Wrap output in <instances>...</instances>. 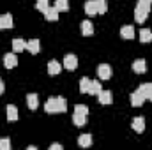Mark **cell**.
Segmentation results:
<instances>
[{"label":"cell","mask_w":152,"mask_h":150,"mask_svg":"<svg viewBox=\"0 0 152 150\" xmlns=\"http://www.w3.org/2000/svg\"><path fill=\"white\" fill-rule=\"evenodd\" d=\"M66 110H67V101L64 97H50L44 103L46 113H64Z\"/></svg>","instance_id":"cell-1"},{"label":"cell","mask_w":152,"mask_h":150,"mask_svg":"<svg viewBox=\"0 0 152 150\" xmlns=\"http://www.w3.org/2000/svg\"><path fill=\"white\" fill-rule=\"evenodd\" d=\"M149 14H151V2L138 0L136 9H134V20H136V23H143Z\"/></svg>","instance_id":"cell-2"},{"label":"cell","mask_w":152,"mask_h":150,"mask_svg":"<svg viewBox=\"0 0 152 150\" xmlns=\"http://www.w3.org/2000/svg\"><path fill=\"white\" fill-rule=\"evenodd\" d=\"M147 101V95H145V92H143V88H142V85L131 94V104L133 106H142L143 103Z\"/></svg>","instance_id":"cell-3"},{"label":"cell","mask_w":152,"mask_h":150,"mask_svg":"<svg viewBox=\"0 0 152 150\" xmlns=\"http://www.w3.org/2000/svg\"><path fill=\"white\" fill-rule=\"evenodd\" d=\"M112 67L108 66V64H101V66H97V76H99V79H104V81H108L110 78H112Z\"/></svg>","instance_id":"cell-4"},{"label":"cell","mask_w":152,"mask_h":150,"mask_svg":"<svg viewBox=\"0 0 152 150\" xmlns=\"http://www.w3.org/2000/svg\"><path fill=\"white\" fill-rule=\"evenodd\" d=\"M62 67H66L67 71H75L76 67H78V58H76V55H66L64 57V66Z\"/></svg>","instance_id":"cell-5"},{"label":"cell","mask_w":152,"mask_h":150,"mask_svg":"<svg viewBox=\"0 0 152 150\" xmlns=\"http://www.w3.org/2000/svg\"><path fill=\"white\" fill-rule=\"evenodd\" d=\"M4 66H5V69H14L18 66V58H16V53L14 51L4 55Z\"/></svg>","instance_id":"cell-6"},{"label":"cell","mask_w":152,"mask_h":150,"mask_svg":"<svg viewBox=\"0 0 152 150\" xmlns=\"http://www.w3.org/2000/svg\"><path fill=\"white\" fill-rule=\"evenodd\" d=\"M131 127L136 133H143V129H145V118L143 117H134L131 120Z\"/></svg>","instance_id":"cell-7"},{"label":"cell","mask_w":152,"mask_h":150,"mask_svg":"<svg viewBox=\"0 0 152 150\" xmlns=\"http://www.w3.org/2000/svg\"><path fill=\"white\" fill-rule=\"evenodd\" d=\"M97 99H99L101 104H112V103H113V95H112L110 90H101V92L97 94Z\"/></svg>","instance_id":"cell-8"},{"label":"cell","mask_w":152,"mask_h":150,"mask_svg":"<svg viewBox=\"0 0 152 150\" xmlns=\"http://www.w3.org/2000/svg\"><path fill=\"white\" fill-rule=\"evenodd\" d=\"M133 71H134L136 74H143V73L147 71V62H145L143 58L134 60V62H133Z\"/></svg>","instance_id":"cell-9"},{"label":"cell","mask_w":152,"mask_h":150,"mask_svg":"<svg viewBox=\"0 0 152 150\" xmlns=\"http://www.w3.org/2000/svg\"><path fill=\"white\" fill-rule=\"evenodd\" d=\"M12 14H2L0 16V30H4V28H12Z\"/></svg>","instance_id":"cell-10"},{"label":"cell","mask_w":152,"mask_h":150,"mask_svg":"<svg viewBox=\"0 0 152 150\" xmlns=\"http://www.w3.org/2000/svg\"><path fill=\"white\" fill-rule=\"evenodd\" d=\"M27 51H30L32 55H37L39 51H41V42H39V39H30V41H27Z\"/></svg>","instance_id":"cell-11"},{"label":"cell","mask_w":152,"mask_h":150,"mask_svg":"<svg viewBox=\"0 0 152 150\" xmlns=\"http://www.w3.org/2000/svg\"><path fill=\"white\" fill-rule=\"evenodd\" d=\"M85 12L88 16H96L97 14V0H87L85 2Z\"/></svg>","instance_id":"cell-12"},{"label":"cell","mask_w":152,"mask_h":150,"mask_svg":"<svg viewBox=\"0 0 152 150\" xmlns=\"http://www.w3.org/2000/svg\"><path fill=\"white\" fill-rule=\"evenodd\" d=\"M27 50V42L23 41L21 37H16L12 39V51L14 53H20V51H25Z\"/></svg>","instance_id":"cell-13"},{"label":"cell","mask_w":152,"mask_h":150,"mask_svg":"<svg viewBox=\"0 0 152 150\" xmlns=\"http://www.w3.org/2000/svg\"><path fill=\"white\" fill-rule=\"evenodd\" d=\"M73 122H75L76 127H83L85 122H87V115L81 113V111H75L73 113Z\"/></svg>","instance_id":"cell-14"},{"label":"cell","mask_w":152,"mask_h":150,"mask_svg":"<svg viewBox=\"0 0 152 150\" xmlns=\"http://www.w3.org/2000/svg\"><path fill=\"white\" fill-rule=\"evenodd\" d=\"M120 37L122 39H133L134 37V27L133 25H124L120 28Z\"/></svg>","instance_id":"cell-15"},{"label":"cell","mask_w":152,"mask_h":150,"mask_svg":"<svg viewBox=\"0 0 152 150\" xmlns=\"http://www.w3.org/2000/svg\"><path fill=\"white\" fill-rule=\"evenodd\" d=\"M60 71H62V66H60L57 60H50V62H48V74L57 76Z\"/></svg>","instance_id":"cell-16"},{"label":"cell","mask_w":152,"mask_h":150,"mask_svg":"<svg viewBox=\"0 0 152 150\" xmlns=\"http://www.w3.org/2000/svg\"><path fill=\"white\" fill-rule=\"evenodd\" d=\"M27 104H28V108L32 110V111H36L39 106V97L37 94H27Z\"/></svg>","instance_id":"cell-17"},{"label":"cell","mask_w":152,"mask_h":150,"mask_svg":"<svg viewBox=\"0 0 152 150\" xmlns=\"http://www.w3.org/2000/svg\"><path fill=\"white\" fill-rule=\"evenodd\" d=\"M44 20L46 21H57L58 20V11L55 7H48L46 12H44Z\"/></svg>","instance_id":"cell-18"},{"label":"cell","mask_w":152,"mask_h":150,"mask_svg":"<svg viewBox=\"0 0 152 150\" xmlns=\"http://www.w3.org/2000/svg\"><path fill=\"white\" fill-rule=\"evenodd\" d=\"M101 90H103L101 83H99L97 79H90V87H88V92H87V94H90V95H97Z\"/></svg>","instance_id":"cell-19"},{"label":"cell","mask_w":152,"mask_h":150,"mask_svg":"<svg viewBox=\"0 0 152 150\" xmlns=\"http://www.w3.org/2000/svg\"><path fill=\"white\" fill-rule=\"evenodd\" d=\"M5 115H7V120H9V122L18 120V108H16L14 104H9L7 110H5Z\"/></svg>","instance_id":"cell-20"},{"label":"cell","mask_w":152,"mask_h":150,"mask_svg":"<svg viewBox=\"0 0 152 150\" xmlns=\"http://www.w3.org/2000/svg\"><path fill=\"white\" fill-rule=\"evenodd\" d=\"M81 34H83V36H92V34H94V25H92L88 20L81 21Z\"/></svg>","instance_id":"cell-21"},{"label":"cell","mask_w":152,"mask_h":150,"mask_svg":"<svg viewBox=\"0 0 152 150\" xmlns=\"http://www.w3.org/2000/svg\"><path fill=\"white\" fill-rule=\"evenodd\" d=\"M92 141H94V140H92V136H90V134H81V136L78 138V145H80V147H83V149L90 147V145H92Z\"/></svg>","instance_id":"cell-22"},{"label":"cell","mask_w":152,"mask_h":150,"mask_svg":"<svg viewBox=\"0 0 152 150\" xmlns=\"http://www.w3.org/2000/svg\"><path fill=\"white\" fill-rule=\"evenodd\" d=\"M58 12H67L69 11V0H55V5H53Z\"/></svg>","instance_id":"cell-23"},{"label":"cell","mask_w":152,"mask_h":150,"mask_svg":"<svg viewBox=\"0 0 152 150\" xmlns=\"http://www.w3.org/2000/svg\"><path fill=\"white\" fill-rule=\"evenodd\" d=\"M88 87H90V78L83 76V78L80 79V92H81V94H87V92H88Z\"/></svg>","instance_id":"cell-24"},{"label":"cell","mask_w":152,"mask_h":150,"mask_svg":"<svg viewBox=\"0 0 152 150\" xmlns=\"http://www.w3.org/2000/svg\"><path fill=\"white\" fill-rule=\"evenodd\" d=\"M140 41L142 42H152V32L149 28H142L140 30Z\"/></svg>","instance_id":"cell-25"},{"label":"cell","mask_w":152,"mask_h":150,"mask_svg":"<svg viewBox=\"0 0 152 150\" xmlns=\"http://www.w3.org/2000/svg\"><path fill=\"white\" fill-rule=\"evenodd\" d=\"M50 7V0H37V4H36V9L37 11H41L42 14L46 12V9Z\"/></svg>","instance_id":"cell-26"},{"label":"cell","mask_w":152,"mask_h":150,"mask_svg":"<svg viewBox=\"0 0 152 150\" xmlns=\"http://www.w3.org/2000/svg\"><path fill=\"white\" fill-rule=\"evenodd\" d=\"M108 11V2L106 0H97V14H104Z\"/></svg>","instance_id":"cell-27"},{"label":"cell","mask_w":152,"mask_h":150,"mask_svg":"<svg viewBox=\"0 0 152 150\" xmlns=\"http://www.w3.org/2000/svg\"><path fill=\"white\" fill-rule=\"evenodd\" d=\"M142 88H143V92H145L147 99L152 101V83H143V85H142Z\"/></svg>","instance_id":"cell-28"},{"label":"cell","mask_w":152,"mask_h":150,"mask_svg":"<svg viewBox=\"0 0 152 150\" xmlns=\"http://www.w3.org/2000/svg\"><path fill=\"white\" fill-rule=\"evenodd\" d=\"M0 150H11V140L9 138H2L0 140Z\"/></svg>","instance_id":"cell-29"},{"label":"cell","mask_w":152,"mask_h":150,"mask_svg":"<svg viewBox=\"0 0 152 150\" xmlns=\"http://www.w3.org/2000/svg\"><path fill=\"white\" fill-rule=\"evenodd\" d=\"M75 111H81V113H85V115H88V108H87L85 104H76Z\"/></svg>","instance_id":"cell-30"},{"label":"cell","mask_w":152,"mask_h":150,"mask_svg":"<svg viewBox=\"0 0 152 150\" xmlns=\"http://www.w3.org/2000/svg\"><path fill=\"white\" fill-rule=\"evenodd\" d=\"M50 150H62V145L60 143H53V145H50Z\"/></svg>","instance_id":"cell-31"},{"label":"cell","mask_w":152,"mask_h":150,"mask_svg":"<svg viewBox=\"0 0 152 150\" xmlns=\"http://www.w3.org/2000/svg\"><path fill=\"white\" fill-rule=\"evenodd\" d=\"M4 88H5V87H4V81H2V79H0V94H2V92H4Z\"/></svg>","instance_id":"cell-32"},{"label":"cell","mask_w":152,"mask_h":150,"mask_svg":"<svg viewBox=\"0 0 152 150\" xmlns=\"http://www.w3.org/2000/svg\"><path fill=\"white\" fill-rule=\"evenodd\" d=\"M147 2H151V4H152V0H147Z\"/></svg>","instance_id":"cell-33"}]
</instances>
